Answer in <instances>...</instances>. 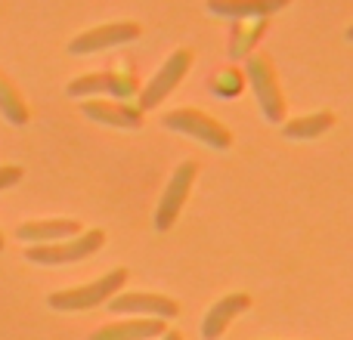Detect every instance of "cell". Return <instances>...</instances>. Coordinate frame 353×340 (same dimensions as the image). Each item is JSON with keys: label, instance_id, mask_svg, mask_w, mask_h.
<instances>
[{"label": "cell", "instance_id": "6da1fadb", "mask_svg": "<svg viewBox=\"0 0 353 340\" xmlns=\"http://www.w3.org/2000/svg\"><path fill=\"white\" fill-rule=\"evenodd\" d=\"M245 81H248L257 105H261V115L267 118L270 124L285 121L288 103H285V93H282V87H279V78H276V68H273V62H270V56L251 53L248 59H245Z\"/></svg>", "mask_w": 353, "mask_h": 340}, {"label": "cell", "instance_id": "7a4b0ae2", "mask_svg": "<svg viewBox=\"0 0 353 340\" xmlns=\"http://www.w3.org/2000/svg\"><path fill=\"white\" fill-rule=\"evenodd\" d=\"M165 127L174 130V134H183L189 140H199L205 146L217 149V152H226L232 149V134L223 127L220 121H214L211 115L199 109H176V111H168L165 115Z\"/></svg>", "mask_w": 353, "mask_h": 340}, {"label": "cell", "instance_id": "3957f363", "mask_svg": "<svg viewBox=\"0 0 353 340\" xmlns=\"http://www.w3.org/2000/svg\"><path fill=\"white\" fill-rule=\"evenodd\" d=\"M195 176H199V164H195V161H183V164L174 170V176L168 180L165 195H161V201H159V211H155V229L159 232H168L176 223V217L183 213V204L189 201Z\"/></svg>", "mask_w": 353, "mask_h": 340}, {"label": "cell", "instance_id": "277c9868", "mask_svg": "<svg viewBox=\"0 0 353 340\" xmlns=\"http://www.w3.org/2000/svg\"><path fill=\"white\" fill-rule=\"evenodd\" d=\"M189 68H192V50H186V47L174 50L165 59V65L155 72V78L146 84V90H140V111L155 109L159 103H165L174 87L189 74Z\"/></svg>", "mask_w": 353, "mask_h": 340}, {"label": "cell", "instance_id": "5b68a950", "mask_svg": "<svg viewBox=\"0 0 353 340\" xmlns=\"http://www.w3.org/2000/svg\"><path fill=\"white\" fill-rule=\"evenodd\" d=\"M124 281H128V269H112L109 275H103V279L93 281V285L72 288V291H65V294H53L50 306H56V310H90V306L105 304L118 288H124Z\"/></svg>", "mask_w": 353, "mask_h": 340}, {"label": "cell", "instance_id": "8992f818", "mask_svg": "<svg viewBox=\"0 0 353 340\" xmlns=\"http://www.w3.org/2000/svg\"><path fill=\"white\" fill-rule=\"evenodd\" d=\"M143 34V28L137 22H112V25H99V28H90L84 34H78L72 43H68V53L84 56V53H99V50L118 47V43H130Z\"/></svg>", "mask_w": 353, "mask_h": 340}, {"label": "cell", "instance_id": "52a82bcc", "mask_svg": "<svg viewBox=\"0 0 353 340\" xmlns=\"http://www.w3.org/2000/svg\"><path fill=\"white\" fill-rule=\"evenodd\" d=\"M251 310V294L236 291V294H226L220 297L211 310L205 312V322H201V337L205 340H220L223 331L232 325V319H239L242 312Z\"/></svg>", "mask_w": 353, "mask_h": 340}, {"label": "cell", "instance_id": "ba28073f", "mask_svg": "<svg viewBox=\"0 0 353 340\" xmlns=\"http://www.w3.org/2000/svg\"><path fill=\"white\" fill-rule=\"evenodd\" d=\"M292 0H208V12L230 22H245V19H270Z\"/></svg>", "mask_w": 353, "mask_h": 340}, {"label": "cell", "instance_id": "9c48e42d", "mask_svg": "<svg viewBox=\"0 0 353 340\" xmlns=\"http://www.w3.org/2000/svg\"><path fill=\"white\" fill-rule=\"evenodd\" d=\"M112 312H140L149 319H176L180 316V304L171 297H161V294H118L109 304Z\"/></svg>", "mask_w": 353, "mask_h": 340}, {"label": "cell", "instance_id": "30bf717a", "mask_svg": "<svg viewBox=\"0 0 353 340\" xmlns=\"http://www.w3.org/2000/svg\"><path fill=\"white\" fill-rule=\"evenodd\" d=\"M103 242H105V235L99 229H93L84 238H74V242L53 244V248H34L28 257L37 263H72V260H81V257H90L93 251L103 248Z\"/></svg>", "mask_w": 353, "mask_h": 340}, {"label": "cell", "instance_id": "8fae6325", "mask_svg": "<svg viewBox=\"0 0 353 340\" xmlns=\"http://www.w3.org/2000/svg\"><path fill=\"white\" fill-rule=\"evenodd\" d=\"M149 337H165V322L161 319H130V322L105 325L90 340H149Z\"/></svg>", "mask_w": 353, "mask_h": 340}, {"label": "cell", "instance_id": "7c38bea8", "mask_svg": "<svg viewBox=\"0 0 353 340\" xmlns=\"http://www.w3.org/2000/svg\"><path fill=\"white\" fill-rule=\"evenodd\" d=\"M338 118L332 111H313V115H301L292 118V121L282 124V136L292 142H307V140H319L325 136L332 127H335Z\"/></svg>", "mask_w": 353, "mask_h": 340}, {"label": "cell", "instance_id": "4fadbf2b", "mask_svg": "<svg viewBox=\"0 0 353 340\" xmlns=\"http://www.w3.org/2000/svg\"><path fill=\"white\" fill-rule=\"evenodd\" d=\"M72 96L81 93H115V96H130L137 93V78L130 74H90V78H81L68 87Z\"/></svg>", "mask_w": 353, "mask_h": 340}, {"label": "cell", "instance_id": "5bb4252c", "mask_svg": "<svg viewBox=\"0 0 353 340\" xmlns=\"http://www.w3.org/2000/svg\"><path fill=\"white\" fill-rule=\"evenodd\" d=\"M270 19H245V22H232L230 34V59H248L254 53L257 41L263 37Z\"/></svg>", "mask_w": 353, "mask_h": 340}, {"label": "cell", "instance_id": "9a60e30c", "mask_svg": "<svg viewBox=\"0 0 353 340\" xmlns=\"http://www.w3.org/2000/svg\"><path fill=\"white\" fill-rule=\"evenodd\" d=\"M84 115H90L93 121L112 124V127H140L143 124V111L130 109V105H109V103H87Z\"/></svg>", "mask_w": 353, "mask_h": 340}, {"label": "cell", "instance_id": "2e32d148", "mask_svg": "<svg viewBox=\"0 0 353 340\" xmlns=\"http://www.w3.org/2000/svg\"><path fill=\"white\" fill-rule=\"evenodd\" d=\"M211 87H214V93H217L220 99H236L239 93L245 90V74L236 72L232 65H226L211 78Z\"/></svg>", "mask_w": 353, "mask_h": 340}, {"label": "cell", "instance_id": "e0dca14e", "mask_svg": "<svg viewBox=\"0 0 353 340\" xmlns=\"http://www.w3.org/2000/svg\"><path fill=\"white\" fill-rule=\"evenodd\" d=\"M78 232V223L72 220H59V223H34L19 229V238H65Z\"/></svg>", "mask_w": 353, "mask_h": 340}, {"label": "cell", "instance_id": "ac0fdd59", "mask_svg": "<svg viewBox=\"0 0 353 340\" xmlns=\"http://www.w3.org/2000/svg\"><path fill=\"white\" fill-rule=\"evenodd\" d=\"M19 176V170H0V186H6V182H12Z\"/></svg>", "mask_w": 353, "mask_h": 340}, {"label": "cell", "instance_id": "d6986e66", "mask_svg": "<svg viewBox=\"0 0 353 340\" xmlns=\"http://www.w3.org/2000/svg\"><path fill=\"white\" fill-rule=\"evenodd\" d=\"M161 340H183V334H180V331H165V337H161Z\"/></svg>", "mask_w": 353, "mask_h": 340}, {"label": "cell", "instance_id": "ffe728a7", "mask_svg": "<svg viewBox=\"0 0 353 340\" xmlns=\"http://www.w3.org/2000/svg\"><path fill=\"white\" fill-rule=\"evenodd\" d=\"M344 37H347V41L353 43V25H350V28H347V34H344Z\"/></svg>", "mask_w": 353, "mask_h": 340}]
</instances>
